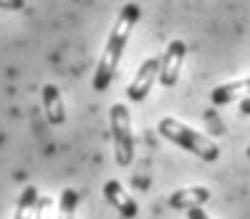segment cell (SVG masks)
Masks as SVG:
<instances>
[{
	"mask_svg": "<svg viewBox=\"0 0 250 219\" xmlns=\"http://www.w3.org/2000/svg\"><path fill=\"white\" fill-rule=\"evenodd\" d=\"M248 156H250V146H248Z\"/></svg>",
	"mask_w": 250,
	"mask_h": 219,
	"instance_id": "cell-16",
	"label": "cell"
},
{
	"mask_svg": "<svg viewBox=\"0 0 250 219\" xmlns=\"http://www.w3.org/2000/svg\"><path fill=\"white\" fill-rule=\"evenodd\" d=\"M240 113H245V116H250V96H245V98L240 101Z\"/></svg>",
	"mask_w": 250,
	"mask_h": 219,
	"instance_id": "cell-15",
	"label": "cell"
},
{
	"mask_svg": "<svg viewBox=\"0 0 250 219\" xmlns=\"http://www.w3.org/2000/svg\"><path fill=\"white\" fill-rule=\"evenodd\" d=\"M159 78V58L149 55L146 61L139 66L134 81H131L126 86V96L129 101H134V104H139V101H144L146 96H149V91L154 89V81Z\"/></svg>",
	"mask_w": 250,
	"mask_h": 219,
	"instance_id": "cell-5",
	"label": "cell"
},
{
	"mask_svg": "<svg viewBox=\"0 0 250 219\" xmlns=\"http://www.w3.org/2000/svg\"><path fill=\"white\" fill-rule=\"evenodd\" d=\"M139 23V5L137 3H126L119 13V18H116L114 28L109 31V40H106V46H104V55H101V61L96 66V73H94V91L99 93H104L114 76H116V68H119V61H122V53L126 48V43H129V36L131 31H134V25Z\"/></svg>",
	"mask_w": 250,
	"mask_h": 219,
	"instance_id": "cell-1",
	"label": "cell"
},
{
	"mask_svg": "<svg viewBox=\"0 0 250 219\" xmlns=\"http://www.w3.org/2000/svg\"><path fill=\"white\" fill-rule=\"evenodd\" d=\"M243 93H250V78H240V81H230V83H223L210 93V101L215 106H228L232 101H238V96Z\"/></svg>",
	"mask_w": 250,
	"mask_h": 219,
	"instance_id": "cell-9",
	"label": "cell"
},
{
	"mask_svg": "<svg viewBox=\"0 0 250 219\" xmlns=\"http://www.w3.org/2000/svg\"><path fill=\"white\" fill-rule=\"evenodd\" d=\"M210 189L208 186H187V189H177L169 194V207L172 209H200L205 201H210Z\"/></svg>",
	"mask_w": 250,
	"mask_h": 219,
	"instance_id": "cell-7",
	"label": "cell"
},
{
	"mask_svg": "<svg viewBox=\"0 0 250 219\" xmlns=\"http://www.w3.org/2000/svg\"><path fill=\"white\" fill-rule=\"evenodd\" d=\"M43 93V109H46V119L51 126H61L66 124V106H63V96L58 91V86L46 83L41 89Z\"/></svg>",
	"mask_w": 250,
	"mask_h": 219,
	"instance_id": "cell-8",
	"label": "cell"
},
{
	"mask_svg": "<svg viewBox=\"0 0 250 219\" xmlns=\"http://www.w3.org/2000/svg\"><path fill=\"white\" fill-rule=\"evenodd\" d=\"M187 217H189V219H210V214H208V212H202V209H189Z\"/></svg>",
	"mask_w": 250,
	"mask_h": 219,
	"instance_id": "cell-14",
	"label": "cell"
},
{
	"mask_svg": "<svg viewBox=\"0 0 250 219\" xmlns=\"http://www.w3.org/2000/svg\"><path fill=\"white\" fill-rule=\"evenodd\" d=\"M0 8L3 10H21V8H25V3L23 0H0Z\"/></svg>",
	"mask_w": 250,
	"mask_h": 219,
	"instance_id": "cell-13",
	"label": "cell"
},
{
	"mask_svg": "<svg viewBox=\"0 0 250 219\" xmlns=\"http://www.w3.org/2000/svg\"><path fill=\"white\" fill-rule=\"evenodd\" d=\"M36 219H53V201L51 197H38V204H36Z\"/></svg>",
	"mask_w": 250,
	"mask_h": 219,
	"instance_id": "cell-12",
	"label": "cell"
},
{
	"mask_svg": "<svg viewBox=\"0 0 250 219\" xmlns=\"http://www.w3.org/2000/svg\"><path fill=\"white\" fill-rule=\"evenodd\" d=\"M76 207H79V192L76 189H63L61 199H58L56 219H76Z\"/></svg>",
	"mask_w": 250,
	"mask_h": 219,
	"instance_id": "cell-11",
	"label": "cell"
},
{
	"mask_svg": "<svg viewBox=\"0 0 250 219\" xmlns=\"http://www.w3.org/2000/svg\"><path fill=\"white\" fill-rule=\"evenodd\" d=\"M185 55H187L185 40H172L167 46V51L162 53V58H159V83L165 86V89H172V86L180 81V68H182Z\"/></svg>",
	"mask_w": 250,
	"mask_h": 219,
	"instance_id": "cell-4",
	"label": "cell"
},
{
	"mask_svg": "<svg viewBox=\"0 0 250 219\" xmlns=\"http://www.w3.org/2000/svg\"><path fill=\"white\" fill-rule=\"evenodd\" d=\"M159 134L165 139H169L172 144L182 146L185 151L195 154L197 159H202V162H217L220 159V146L210 136H205V134H200V131L189 128L187 124L172 119V116H167V119L159 121Z\"/></svg>",
	"mask_w": 250,
	"mask_h": 219,
	"instance_id": "cell-2",
	"label": "cell"
},
{
	"mask_svg": "<svg viewBox=\"0 0 250 219\" xmlns=\"http://www.w3.org/2000/svg\"><path fill=\"white\" fill-rule=\"evenodd\" d=\"M104 197H106V201L111 204L116 212H122V217L134 219V217L139 214L137 201L129 197V192H124V186L116 182V179H109V182L104 184Z\"/></svg>",
	"mask_w": 250,
	"mask_h": 219,
	"instance_id": "cell-6",
	"label": "cell"
},
{
	"mask_svg": "<svg viewBox=\"0 0 250 219\" xmlns=\"http://www.w3.org/2000/svg\"><path fill=\"white\" fill-rule=\"evenodd\" d=\"M109 126L114 141V159L119 166H129L134 159V134H131V116L124 104H114L109 109Z\"/></svg>",
	"mask_w": 250,
	"mask_h": 219,
	"instance_id": "cell-3",
	"label": "cell"
},
{
	"mask_svg": "<svg viewBox=\"0 0 250 219\" xmlns=\"http://www.w3.org/2000/svg\"><path fill=\"white\" fill-rule=\"evenodd\" d=\"M38 197H41V194H38V189H36V186H25V189H23V194H21V199H18L16 212H13V219H33Z\"/></svg>",
	"mask_w": 250,
	"mask_h": 219,
	"instance_id": "cell-10",
	"label": "cell"
}]
</instances>
